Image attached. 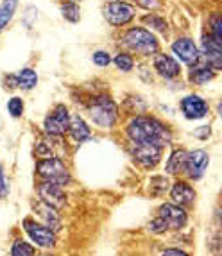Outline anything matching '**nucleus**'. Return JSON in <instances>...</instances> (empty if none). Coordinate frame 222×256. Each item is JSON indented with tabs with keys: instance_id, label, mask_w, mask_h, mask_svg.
<instances>
[{
	"instance_id": "4468645a",
	"label": "nucleus",
	"mask_w": 222,
	"mask_h": 256,
	"mask_svg": "<svg viewBox=\"0 0 222 256\" xmlns=\"http://www.w3.org/2000/svg\"><path fill=\"white\" fill-rule=\"evenodd\" d=\"M180 108L186 120H201L210 113V104L197 94H190L181 98Z\"/></svg>"
},
{
	"instance_id": "6ab92c4d",
	"label": "nucleus",
	"mask_w": 222,
	"mask_h": 256,
	"mask_svg": "<svg viewBox=\"0 0 222 256\" xmlns=\"http://www.w3.org/2000/svg\"><path fill=\"white\" fill-rule=\"evenodd\" d=\"M217 76L214 68H210L208 64L202 63L201 60L197 61L196 64L190 66V72H188V81L192 82V84H197V86H204L208 82H212Z\"/></svg>"
},
{
	"instance_id": "20e7f679",
	"label": "nucleus",
	"mask_w": 222,
	"mask_h": 256,
	"mask_svg": "<svg viewBox=\"0 0 222 256\" xmlns=\"http://www.w3.org/2000/svg\"><path fill=\"white\" fill-rule=\"evenodd\" d=\"M36 176L40 181H48V183H56L60 186L66 188L72 183V172H70L68 165L61 158H45L36 162Z\"/></svg>"
},
{
	"instance_id": "c756f323",
	"label": "nucleus",
	"mask_w": 222,
	"mask_h": 256,
	"mask_svg": "<svg viewBox=\"0 0 222 256\" xmlns=\"http://www.w3.org/2000/svg\"><path fill=\"white\" fill-rule=\"evenodd\" d=\"M147 231H149L150 235H165L166 231H168V226L165 224V220L163 218H160L158 215L152 218V220L147 222Z\"/></svg>"
},
{
	"instance_id": "f8f14e48",
	"label": "nucleus",
	"mask_w": 222,
	"mask_h": 256,
	"mask_svg": "<svg viewBox=\"0 0 222 256\" xmlns=\"http://www.w3.org/2000/svg\"><path fill=\"white\" fill-rule=\"evenodd\" d=\"M199 56H201L202 63H206L215 72H218L222 68V43L212 38L210 34H202Z\"/></svg>"
},
{
	"instance_id": "ddd939ff",
	"label": "nucleus",
	"mask_w": 222,
	"mask_h": 256,
	"mask_svg": "<svg viewBox=\"0 0 222 256\" xmlns=\"http://www.w3.org/2000/svg\"><path fill=\"white\" fill-rule=\"evenodd\" d=\"M168 196H170L174 204L186 210L196 204L197 192L188 180H176L174 183L170 184V188H168Z\"/></svg>"
},
{
	"instance_id": "5701e85b",
	"label": "nucleus",
	"mask_w": 222,
	"mask_h": 256,
	"mask_svg": "<svg viewBox=\"0 0 222 256\" xmlns=\"http://www.w3.org/2000/svg\"><path fill=\"white\" fill-rule=\"evenodd\" d=\"M11 256H36V248L26 238H14L9 249Z\"/></svg>"
},
{
	"instance_id": "9b49d317",
	"label": "nucleus",
	"mask_w": 222,
	"mask_h": 256,
	"mask_svg": "<svg viewBox=\"0 0 222 256\" xmlns=\"http://www.w3.org/2000/svg\"><path fill=\"white\" fill-rule=\"evenodd\" d=\"M158 217L165 220L168 231H181L188 224V212L174 202H163L158 208Z\"/></svg>"
},
{
	"instance_id": "2eb2a0df",
	"label": "nucleus",
	"mask_w": 222,
	"mask_h": 256,
	"mask_svg": "<svg viewBox=\"0 0 222 256\" xmlns=\"http://www.w3.org/2000/svg\"><path fill=\"white\" fill-rule=\"evenodd\" d=\"M170 48H172V52H174L176 58H178V61H180V63L188 64V66H192V64H196L197 61L201 60L197 45L194 43L192 38H186V36L174 40L172 45H170Z\"/></svg>"
},
{
	"instance_id": "72a5a7b5",
	"label": "nucleus",
	"mask_w": 222,
	"mask_h": 256,
	"mask_svg": "<svg viewBox=\"0 0 222 256\" xmlns=\"http://www.w3.org/2000/svg\"><path fill=\"white\" fill-rule=\"evenodd\" d=\"M136 4L140 8L147 9V11H154V9H160L163 6L162 0H136Z\"/></svg>"
},
{
	"instance_id": "a211bd4d",
	"label": "nucleus",
	"mask_w": 222,
	"mask_h": 256,
	"mask_svg": "<svg viewBox=\"0 0 222 256\" xmlns=\"http://www.w3.org/2000/svg\"><path fill=\"white\" fill-rule=\"evenodd\" d=\"M68 134L76 144H84L92 138V129L81 115H72L70 116V126H68Z\"/></svg>"
},
{
	"instance_id": "dca6fc26",
	"label": "nucleus",
	"mask_w": 222,
	"mask_h": 256,
	"mask_svg": "<svg viewBox=\"0 0 222 256\" xmlns=\"http://www.w3.org/2000/svg\"><path fill=\"white\" fill-rule=\"evenodd\" d=\"M152 66L156 70L162 79L165 81H172V79H178L181 76V63L176 60L174 56H168V54H163V52H158V54L154 56V61H152Z\"/></svg>"
},
{
	"instance_id": "f704fd0d",
	"label": "nucleus",
	"mask_w": 222,
	"mask_h": 256,
	"mask_svg": "<svg viewBox=\"0 0 222 256\" xmlns=\"http://www.w3.org/2000/svg\"><path fill=\"white\" fill-rule=\"evenodd\" d=\"M194 136L199 138V140H208V138L212 136V128H210V126H201V128L196 129Z\"/></svg>"
},
{
	"instance_id": "412c9836",
	"label": "nucleus",
	"mask_w": 222,
	"mask_h": 256,
	"mask_svg": "<svg viewBox=\"0 0 222 256\" xmlns=\"http://www.w3.org/2000/svg\"><path fill=\"white\" fill-rule=\"evenodd\" d=\"M14 79H16V88H20L24 92L34 90L36 86H38V74H36V70L30 68V66L18 70L14 74Z\"/></svg>"
},
{
	"instance_id": "a878e982",
	"label": "nucleus",
	"mask_w": 222,
	"mask_h": 256,
	"mask_svg": "<svg viewBox=\"0 0 222 256\" xmlns=\"http://www.w3.org/2000/svg\"><path fill=\"white\" fill-rule=\"evenodd\" d=\"M111 61L115 63V66L120 72H124V74L131 72V70L134 68V60H132V56L129 54V52H118Z\"/></svg>"
},
{
	"instance_id": "393cba45",
	"label": "nucleus",
	"mask_w": 222,
	"mask_h": 256,
	"mask_svg": "<svg viewBox=\"0 0 222 256\" xmlns=\"http://www.w3.org/2000/svg\"><path fill=\"white\" fill-rule=\"evenodd\" d=\"M60 11L64 20H68L70 24H77L81 20V9H79V6L76 2H63L60 6Z\"/></svg>"
},
{
	"instance_id": "6e6552de",
	"label": "nucleus",
	"mask_w": 222,
	"mask_h": 256,
	"mask_svg": "<svg viewBox=\"0 0 222 256\" xmlns=\"http://www.w3.org/2000/svg\"><path fill=\"white\" fill-rule=\"evenodd\" d=\"M70 111L64 104H58V106L52 110L50 115L45 116L43 120V131L47 132V136L61 138L68 132L70 126Z\"/></svg>"
},
{
	"instance_id": "c85d7f7f",
	"label": "nucleus",
	"mask_w": 222,
	"mask_h": 256,
	"mask_svg": "<svg viewBox=\"0 0 222 256\" xmlns=\"http://www.w3.org/2000/svg\"><path fill=\"white\" fill-rule=\"evenodd\" d=\"M208 34L222 43V16L218 13H214L208 20Z\"/></svg>"
},
{
	"instance_id": "473e14b6",
	"label": "nucleus",
	"mask_w": 222,
	"mask_h": 256,
	"mask_svg": "<svg viewBox=\"0 0 222 256\" xmlns=\"http://www.w3.org/2000/svg\"><path fill=\"white\" fill-rule=\"evenodd\" d=\"M36 20H38V9H36L34 6H27L26 13H24V26H26L27 29H30V27L36 24Z\"/></svg>"
},
{
	"instance_id": "0eeeda50",
	"label": "nucleus",
	"mask_w": 222,
	"mask_h": 256,
	"mask_svg": "<svg viewBox=\"0 0 222 256\" xmlns=\"http://www.w3.org/2000/svg\"><path fill=\"white\" fill-rule=\"evenodd\" d=\"M36 194H38V201L45 202L47 206L58 210V212L68 206V194L60 184L48 183V181H38Z\"/></svg>"
},
{
	"instance_id": "39448f33",
	"label": "nucleus",
	"mask_w": 222,
	"mask_h": 256,
	"mask_svg": "<svg viewBox=\"0 0 222 256\" xmlns=\"http://www.w3.org/2000/svg\"><path fill=\"white\" fill-rule=\"evenodd\" d=\"M22 228L26 231V235L32 242V246L38 249H54L58 246V235L54 231L48 230L45 224L32 217H26L22 220Z\"/></svg>"
},
{
	"instance_id": "c9c22d12",
	"label": "nucleus",
	"mask_w": 222,
	"mask_h": 256,
	"mask_svg": "<svg viewBox=\"0 0 222 256\" xmlns=\"http://www.w3.org/2000/svg\"><path fill=\"white\" fill-rule=\"evenodd\" d=\"M162 256H190V254L181 248H168L162 252Z\"/></svg>"
},
{
	"instance_id": "1a4fd4ad",
	"label": "nucleus",
	"mask_w": 222,
	"mask_h": 256,
	"mask_svg": "<svg viewBox=\"0 0 222 256\" xmlns=\"http://www.w3.org/2000/svg\"><path fill=\"white\" fill-rule=\"evenodd\" d=\"M210 165V152L204 149L186 150V162H184L183 176L188 181H199L204 178Z\"/></svg>"
},
{
	"instance_id": "423d86ee",
	"label": "nucleus",
	"mask_w": 222,
	"mask_h": 256,
	"mask_svg": "<svg viewBox=\"0 0 222 256\" xmlns=\"http://www.w3.org/2000/svg\"><path fill=\"white\" fill-rule=\"evenodd\" d=\"M102 16L104 20L113 27H124L131 24L136 16V11L131 4L124 2V0H111L102 8Z\"/></svg>"
},
{
	"instance_id": "f257e3e1",
	"label": "nucleus",
	"mask_w": 222,
	"mask_h": 256,
	"mask_svg": "<svg viewBox=\"0 0 222 256\" xmlns=\"http://www.w3.org/2000/svg\"><path fill=\"white\" fill-rule=\"evenodd\" d=\"M131 146H142V144H152V146H168L172 142L170 128L156 116L136 115L129 120L126 128Z\"/></svg>"
},
{
	"instance_id": "f3484780",
	"label": "nucleus",
	"mask_w": 222,
	"mask_h": 256,
	"mask_svg": "<svg viewBox=\"0 0 222 256\" xmlns=\"http://www.w3.org/2000/svg\"><path fill=\"white\" fill-rule=\"evenodd\" d=\"M32 208H34V215H38L40 222L45 224L48 230L54 231L56 235L63 230V218H61V214L58 210L50 208V206H47L42 201H36L34 204H32Z\"/></svg>"
},
{
	"instance_id": "cd10ccee",
	"label": "nucleus",
	"mask_w": 222,
	"mask_h": 256,
	"mask_svg": "<svg viewBox=\"0 0 222 256\" xmlns=\"http://www.w3.org/2000/svg\"><path fill=\"white\" fill-rule=\"evenodd\" d=\"M6 110H8V113L13 116V118H20V116L24 115V111H26V102H24L22 97L13 95V97L8 100V104H6Z\"/></svg>"
},
{
	"instance_id": "9d476101",
	"label": "nucleus",
	"mask_w": 222,
	"mask_h": 256,
	"mask_svg": "<svg viewBox=\"0 0 222 256\" xmlns=\"http://www.w3.org/2000/svg\"><path fill=\"white\" fill-rule=\"evenodd\" d=\"M162 146H152V144H142V146H132L131 147V158L136 162V165H140L142 168L150 170L154 166L162 162L163 156Z\"/></svg>"
},
{
	"instance_id": "e433bc0d",
	"label": "nucleus",
	"mask_w": 222,
	"mask_h": 256,
	"mask_svg": "<svg viewBox=\"0 0 222 256\" xmlns=\"http://www.w3.org/2000/svg\"><path fill=\"white\" fill-rule=\"evenodd\" d=\"M72 2H77V0H72Z\"/></svg>"
},
{
	"instance_id": "7ed1b4c3",
	"label": "nucleus",
	"mask_w": 222,
	"mask_h": 256,
	"mask_svg": "<svg viewBox=\"0 0 222 256\" xmlns=\"http://www.w3.org/2000/svg\"><path fill=\"white\" fill-rule=\"evenodd\" d=\"M86 111L92 124L100 129H113L118 120V106L108 94H98L92 97L90 102L86 104Z\"/></svg>"
},
{
	"instance_id": "2f4dec72",
	"label": "nucleus",
	"mask_w": 222,
	"mask_h": 256,
	"mask_svg": "<svg viewBox=\"0 0 222 256\" xmlns=\"http://www.w3.org/2000/svg\"><path fill=\"white\" fill-rule=\"evenodd\" d=\"M11 194V186H9V181L6 180V170L4 165L0 163V201H6Z\"/></svg>"
},
{
	"instance_id": "4be33fe9",
	"label": "nucleus",
	"mask_w": 222,
	"mask_h": 256,
	"mask_svg": "<svg viewBox=\"0 0 222 256\" xmlns=\"http://www.w3.org/2000/svg\"><path fill=\"white\" fill-rule=\"evenodd\" d=\"M18 0H2V4H0V32L9 26V22L13 20Z\"/></svg>"
},
{
	"instance_id": "aec40b11",
	"label": "nucleus",
	"mask_w": 222,
	"mask_h": 256,
	"mask_svg": "<svg viewBox=\"0 0 222 256\" xmlns=\"http://www.w3.org/2000/svg\"><path fill=\"white\" fill-rule=\"evenodd\" d=\"M184 162H186V149H174L165 163V174L183 176Z\"/></svg>"
},
{
	"instance_id": "7c9ffc66",
	"label": "nucleus",
	"mask_w": 222,
	"mask_h": 256,
	"mask_svg": "<svg viewBox=\"0 0 222 256\" xmlns=\"http://www.w3.org/2000/svg\"><path fill=\"white\" fill-rule=\"evenodd\" d=\"M92 61H94L97 66H100V68H104V66H110L111 63V54L108 50H95L94 54H92Z\"/></svg>"
},
{
	"instance_id": "f03ea898",
	"label": "nucleus",
	"mask_w": 222,
	"mask_h": 256,
	"mask_svg": "<svg viewBox=\"0 0 222 256\" xmlns=\"http://www.w3.org/2000/svg\"><path fill=\"white\" fill-rule=\"evenodd\" d=\"M120 45L128 52L138 54L142 58L156 56L160 50L158 38L146 27H131V29H128L120 38Z\"/></svg>"
},
{
	"instance_id": "bb28decb",
	"label": "nucleus",
	"mask_w": 222,
	"mask_h": 256,
	"mask_svg": "<svg viewBox=\"0 0 222 256\" xmlns=\"http://www.w3.org/2000/svg\"><path fill=\"white\" fill-rule=\"evenodd\" d=\"M142 22H144L146 26H149L150 29H154V30H158V32H162V34H165L166 29H168V26H166L165 18L160 16V14H156V13L146 14V16L142 18Z\"/></svg>"
},
{
	"instance_id": "b1692460",
	"label": "nucleus",
	"mask_w": 222,
	"mask_h": 256,
	"mask_svg": "<svg viewBox=\"0 0 222 256\" xmlns=\"http://www.w3.org/2000/svg\"><path fill=\"white\" fill-rule=\"evenodd\" d=\"M170 183L166 180V176H152L149 181V192L150 197H162L168 192Z\"/></svg>"
}]
</instances>
